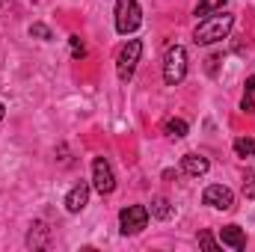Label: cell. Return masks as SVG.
Listing matches in <instances>:
<instances>
[{"mask_svg": "<svg viewBox=\"0 0 255 252\" xmlns=\"http://www.w3.org/2000/svg\"><path fill=\"white\" fill-rule=\"evenodd\" d=\"M202 202H205L208 208L229 211V208L235 205V193L226 187V184H211V187H205V193H202Z\"/></svg>", "mask_w": 255, "mask_h": 252, "instance_id": "cell-7", "label": "cell"}, {"mask_svg": "<svg viewBox=\"0 0 255 252\" xmlns=\"http://www.w3.org/2000/svg\"><path fill=\"white\" fill-rule=\"evenodd\" d=\"M142 24V9L136 0H116V30L122 36H130L136 33Z\"/></svg>", "mask_w": 255, "mask_h": 252, "instance_id": "cell-2", "label": "cell"}, {"mask_svg": "<svg viewBox=\"0 0 255 252\" xmlns=\"http://www.w3.org/2000/svg\"><path fill=\"white\" fill-rule=\"evenodd\" d=\"M220 244L229 247V250L241 252L244 247H247V235H244L241 226H223V232H220Z\"/></svg>", "mask_w": 255, "mask_h": 252, "instance_id": "cell-9", "label": "cell"}, {"mask_svg": "<svg viewBox=\"0 0 255 252\" xmlns=\"http://www.w3.org/2000/svg\"><path fill=\"white\" fill-rule=\"evenodd\" d=\"M235 151L241 157H253L255 154V136H238L235 139Z\"/></svg>", "mask_w": 255, "mask_h": 252, "instance_id": "cell-12", "label": "cell"}, {"mask_svg": "<svg viewBox=\"0 0 255 252\" xmlns=\"http://www.w3.org/2000/svg\"><path fill=\"white\" fill-rule=\"evenodd\" d=\"M139 57H142V42H139V39H128V45L119 51V60H116V74H119V80H130V77H133Z\"/></svg>", "mask_w": 255, "mask_h": 252, "instance_id": "cell-4", "label": "cell"}, {"mask_svg": "<svg viewBox=\"0 0 255 252\" xmlns=\"http://www.w3.org/2000/svg\"><path fill=\"white\" fill-rule=\"evenodd\" d=\"M199 247H205V250H211V252L220 250V244L211 238V232H199Z\"/></svg>", "mask_w": 255, "mask_h": 252, "instance_id": "cell-18", "label": "cell"}, {"mask_svg": "<svg viewBox=\"0 0 255 252\" xmlns=\"http://www.w3.org/2000/svg\"><path fill=\"white\" fill-rule=\"evenodd\" d=\"M235 27V15L232 12H214V15H205L193 33V42L196 45H214V42H223Z\"/></svg>", "mask_w": 255, "mask_h": 252, "instance_id": "cell-1", "label": "cell"}, {"mask_svg": "<svg viewBox=\"0 0 255 252\" xmlns=\"http://www.w3.org/2000/svg\"><path fill=\"white\" fill-rule=\"evenodd\" d=\"M3 116H6V107H3V101H0V122H3Z\"/></svg>", "mask_w": 255, "mask_h": 252, "instance_id": "cell-21", "label": "cell"}, {"mask_svg": "<svg viewBox=\"0 0 255 252\" xmlns=\"http://www.w3.org/2000/svg\"><path fill=\"white\" fill-rule=\"evenodd\" d=\"M184 77H187V51L181 45H172L163 60V80L169 86H178Z\"/></svg>", "mask_w": 255, "mask_h": 252, "instance_id": "cell-3", "label": "cell"}, {"mask_svg": "<svg viewBox=\"0 0 255 252\" xmlns=\"http://www.w3.org/2000/svg\"><path fill=\"white\" fill-rule=\"evenodd\" d=\"M68 45H71V57H74V60H83V57H86V45L80 42V36H71Z\"/></svg>", "mask_w": 255, "mask_h": 252, "instance_id": "cell-16", "label": "cell"}, {"mask_svg": "<svg viewBox=\"0 0 255 252\" xmlns=\"http://www.w3.org/2000/svg\"><path fill=\"white\" fill-rule=\"evenodd\" d=\"M119 226H122V235H139L148 226V208L145 205H128V208H122Z\"/></svg>", "mask_w": 255, "mask_h": 252, "instance_id": "cell-5", "label": "cell"}, {"mask_svg": "<svg viewBox=\"0 0 255 252\" xmlns=\"http://www.w3.org/2000/svg\"><path fill=\"white\" fill-rule=\"evenodd\" d=\"M163 130H166L172 139H181V136H187V122H184V119H169V122L163 125Z\"/></svg>", "mask_w": 255, "mask_h": 252, "instance_id": "cell-13", "label": "cell"}, {"mask_svg": "<svg viewBox=\"0 0 255 252\" xmlns=\"http://www.w3.org/2000/svg\"><path fill=\"white\" fill-rule=\"evenodd\" d=\"M30 36H33V39H42V42H51V39H54L51 27H48V24H39V21L30 24Z\"/></svg>", "mask_w": 255, "mask_h": 252, "instance_id": "cell-14", "label": "cell"}, {"mask_svg": "<svg viewBox=\"0 0 255 252\" xmlns=\"http://www.w3.org/2000/svg\"><path fill=\"white\" fill-rule=\"evenodd\" d=\"M244 196L255 199V169H247V175H244Z\"/></svg>", "mask_w": 255, "mask_h": 252, "instance_id": "cell-17", "label": "cell"}, {"mask_svg": "<svg viewBox=\"0 0 255 252\" xmlns=\"http://www.w3.org/2000/svg\"><path fill=\"white\" fill-rule=\"evenodd\" d=\"M253 92H255V74L247 77V95H253Z\"/></svg>", "mask_w": 255, "mask_h": 252, "instance_id": "cell-20", "label": "cell"}, {"mask_svg": "<svg viewBox=\"0 0 255 252\" xmlns=\"http://www.w3.org/2000/svg\"><path fill=\"white\" fill-rule=\"evenodd\" d=\"M223 3H229V0H217V12H220V9H223Z\"/></svg>", "mask_w": 255, "mask_h": 252, "instance_id": "cell-22", "label": "cell"}, {"mask_svg": "<svg viewBox=\"0 0 255 252\" xmlns=\"http://www.w3.org/2000/svg\"><path fill=\"white\" fill-rule=\"evenodd\" d=\"M181 169H184L187 175H193V178H202V175L211 169V163H208V157H202V154H184Z\"/></svg>", "mask_w": 255, "mask_h": 252, "instance_id": "cell-10", "label": "cell"}, {"mask_svg": "<svg viewBox=\"0 0 255 252\" xmlns=\"http://www.w3.org/2000/svg\"><path fill=\"white\" fill-rule=\"evenodd\" d=\"M92 187L98 190L101 196H110L116 190V175L107 157H95L92 160Z\"/></svg>", "mask_w": 255, "mask_h": 252, "instance_id": "cell-6", "label": "cell"}, {"mask_svg": "<svg viewBox=\"0 0 255 252\" xmlns=\"http://www.w3.org/2000/svg\"><path fill=\"white\" fill-rule=\"evenodd\" d=\"M148 214H151V217H157V220H169V217L175 214V208L169 205V199H163V196H157V199L151 202V208H148Z\"/></svg>", "mask_w": 255, "mask_h": 252, "instance_id": "cell-11", "label": "cell"}, {"mask_svg": "<svg viewBox=\"0 0 255 252\" xmlns=\"http://www.w3.org/2000/svg\"><path fill=\"white\" fill-rule=\"evenodd\" d=\"M86 202H89V184L80 181V184H74V187L68 190V196H65V211H68V214H80V211L86 208Z\"/></svg>", "mask_w": 255, "mask_h": 252, "instance_id": "cell-8", "label": "cell"}, {"mask_svg": "<svg viewBox=\"0 0 255 252\" xmlns=\"http://www.w3.org/2000/svg\"><path fill=\"white\" fill-rule=\"evenodd\" d=\"M0 3H3V0H0Z\"/></svg>", "mask_w": 255, "mask_h": 252, "instance_id": "cell-23", "label": "cell"}, {"mask_svg": "<svg viewBox=\"0 0 255 252\" xmlns=\"http://www.w3.org/2000/svg\"><path fill=\"white\" fill-rule=\"evenodd\" d=\"M45 235H48V229H42V226L36 223V226L30 229V235H27V244H30V247H42V244H45Z\"/></svg>", "mask_w": 255, "mask_h": 252, "instance_id": "cell-15", "label": "cell"}, {"mask_svg": "<svg viewBox=\"0 0 255 252\" xmlns=\"http://www.w3.org/2000/svg\"><path fill=\"white\" fill-rule=\"evenodd\" d=\"M241 110H244V113H255V98H253V95H244Z\"/></svg>", "mask_w": 255, "mask_h": 252, "instance_id": "cell-19", "label": "cell"}]
</instances>
